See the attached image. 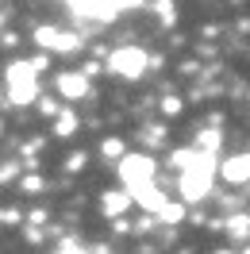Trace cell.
<instances>
[{
    "instance_id": "6da1fadb",
    "label": "cell",
    "mask_w": 250,
    "mask_h": 254,
    "mask_svg": "<svg viewBox=\"0 0 250 254\" xmlns=\"http://www.w3.org/2000/svg\"><path fill=\"white\" fill-rule=\"evenodd\" d=\"M212 177H216V158L196 150V162H192V166H185V170H181V177H177L181 200H185V204L204 200V196L212 192Z\"/></svg>"
},
{
    "instance_id": "7a4b0ae2",
    "label": "cell",
    "mask_w": 250,
    "mask_h": 254,
    "mask_svg": "<svg viewBox=\"0 0 250 254\" xmlns=\"http://www.w3.org/2000/svg\"><path fill=\"white\" fill-rule=\"evenodd\" d=\"M4 85H8V100L12 104H31L35 96H39V73H35L27 62H12L8 65V73H4Z\"/></svg>"
},
{
    "instance_id": "3957f363",
    "label": "cell",
    "mask_w": 250,
    "mask_h": 254,
    "mask_svg": "<svg viewBox=\"0 0 250 254\" xmlns=\"http://www.w3.org/2000/svg\"><path fill=\"white\" fill-rule=\"evenodd\" d=\"M154 170L158 166H154L150 154H124V158H120V181H124L127 192L150 185V181H154Z\"/></svg>"
},
{
    "instance_id": "277c9868",
    "label": "cell",
    "mask_w": 250,
    "mask_h": 254,
    "mask_svg": "<svg viewBox=\"0 0 250 254\" xmlns=\"http://www.w3.org/2000/svg\"><path fill=\"white\" fill-rule=\"evenodd\" d=\"M146 65H150V58H146L142 47H120V50H112V58H108V69L116 77H127V81L142 77Z\"/></svg>"
},
{
    "instance_id": "5b68a950",
    "label": "cell",
    "mask_w": 250,
    "mask_h": 254,
    "mask_svg": "<svg viewBox=\"0 0 250 254\" xmlns=\"http://www.w3.org/2000/svg\"><path fill=\"white\" fill-rule=\"evenodd\" d=\"M216 174L227 181V185H247L250 181V150H243V154H231V158L216 162Z\"/></svg>"
},
{
    "instance_id": "8992f818",
    "label": "cell",
    "mask_w": 250,
    "mask_h": 254,
    "mask_svg": "<svg viewBox=\"0 0 250 254\" xmlns=\"http://www.w3.org/2000/svg\"><path fill=\"white\" fill-rule=\"evenodd\" d=\"M58 93H62L65 100H81V96H89V77H85L81 69L58 73Z\"/></svg>"
},
{
    "instance_id": "52a82bcc",
    "label": "cell",
    "mask_w": 250,
    "mask_h": 254,
    "mask_svg": "<svg viewBox=\"0 0 250 254\" xmlns=\"http://www.w3.org/2000/svg\"><path fill=\"white\" fill-rule=\"evenodd\" d=\"M131 200H139V204L146 208V212H154V216H158V208L166 204L170 196H166V192H162V189L154 185V181H150V185H142V189H135V192H131Z\"/></svg>"
},
{
    "instance_id": "ba28073f",
    "label": "cell",
    "mask_w": 250,
    "mask_h": 254,
    "mask_svg": "<svg viewBox=\"0 0 250 254\" xmlns=\"http://www.w3.org/2000/svg\"><path fill=\"white\" fill-rule=\"evenodd\" d=\"M127 204H131V192L127 189H112V192H104V200H100L104 216H120V212H127Z\"/></svg>"
},
{
    "instance_id": "9c48e42d",
    "label": "cell",
    "mask_w": 250,
    "mask_h": 254,
    "mask_svg": "<svg viewBox=\"0 0 250 254\" xmlns=\"http://www.w3.org/2000/svg\"><path fill=\"white\" fill-rule=\"evenodd\" d=\"M58 35H62L58 27H50V23H43V27H35V43H39L43 50H54V47H58Z\"/></svg>"
},
{
    "instance_id": "30bf717a",
    "label": "cell",
    "mask_w": 250,
    "mask_h": 254,
    "mask_svg": "<svg viewBox=\"0 0 250 254\" xmlns=\"http://www.w3.org/2000/svg\"><path fill=\"white\" fill-rule=\"evenodd\" d=\"M158 220H162V223H181V220H185V204H177V200H166V204L158 208Z\"/></svg>"
},
{
    "instance_id": "8fae6325",
    "label": "cell",
    "mask_w": 250,
    "mask_h": 254,
    "mask_svg": "<svg viewBox=\"0 0 250 254\" xmlns=\"http://www.w3.org/2000/svg\"><path fill=\"white\" fill-rule=\"evenodd\" d=\"M73 131H77V116H73V112H62V116L54 120V135H58V139H69Z\"/></svg>"
},
{
    "instance_id": "7c38bea8",
    "label": "cell",
    "mask_w": 250,
    "mask_h": 254,
    "mask_svg": "<svg viewBox=\"0 0 250 254\" xmlns=\"http://www.w3.org/2000/svg\"><path fill=\"white\" fill-rule=\"evenodd\" d=\"M219 139H223L219 131H204L200 143H196V150H200V154H216V150H219Z\"/></svg>"
},
{
    "instance_id": "4fadbf2b",
    "label": "cell",
    "mask_w": 250,
    "mask_h": 254,
    "mask_svg": "<svg viewBox=\"0 0 250 254\" xmlns=\"http://www.w3.org/2000/svg\"><path fill=\"white\" fill-rule=\"evenodd\" d=\"M77 47H81L77 35H73V31H62V35H58V47H54V50H58V54H73Z\"/></svg>"
},
{
    "instance_id": "5bb4252c",
    "label": "cell",
    "mask_w": 250,
    "mask_h": 254,
    "mask_svg": "<svg viewBox=\"0 0 250 254\" xmlns=\"http://www.w3.org/2000/svg\"><path fill=\"white\" fill-rule=\"evenodd\" d=\"M104 158H124V139H104Z\"/></svg>"
},
{
    "instance_id": "9a60e30c",
    "label": "cell",
    "mask_w": 250,
    "mask_h": 254,
    "mask_svg": "<svg viewBox=\"0 0 250 254\" xmlns=\"http://www.w3.org/2000/svg\"><path fill=\"white\" fill-rule=\"evenodd\" d=\"M173 166H177V170H185V166H192V162H196V150H173Z\"/></svg>"
},
{
    "instance_id": "2e32d148",
    "label": "cell",
    "mask_w": 250,
    "mask_h": 254,
    "mask_svg": "<svg viewBox=\"0 0 250 254\" xmlns=\"http://www.w3.org/2000/svg\"><path fill=\"white\" fill-rule=\"evenodd\" d=\"M227 227H231V235H235V239H243V235L250 231V216H235Z\"/></svg>"
},
{
    "instance_id": "e0dca14e",
    "label": "cell",
    "mask_w": 250,
    "mask_h": 254,
    "mask_svg": "<svg viewBox=\"0 0 250 254\" xmlns=\"http://www.w3.org/2000/svg\"><path fill=\"white\" fill-rule=\"evenodd\" d=\"M19 189H23V192H39V189H43V177H23V181H19Z\"/></svg>"
},
{
    "instance_id": "ac0fdd59",
    "label": "cell",
    "mask_w": 250,
    "mask_h": 254,
    "mask_svg": "<svg viewBox=\"0 0 250 254\" xmlns=\"http://www.w3.org/2000/svg\"><path fill=\"white\" fill-rule=\"evenodd\" d=\"M85 162H89V154H69V162H65V170H85Z\"/></svg>"
},
{
    "instance_id": "d6986e66",
    "label": "cell",
    "mask_w": 250,
    "mask_h": 254,
    "mask_svg": "<svg viewBox=\"0 0 250 254\" xmlns=\"http://www.w3.org/2000/svg\"><path fill=\"white\" fill-rule=\"evenodd\" d=\"M158 16L166 19V23L173 19V4H170V0H158Z\"/></svg>"
},
{
    "instance_id": "ffe728a7",
    "label": "cell",
    "mask_w": 250,
    "mask_h": 254,
    "mask_svg": "<svg viewBox=\"0 0 250 254\" xmlns=\"http://www.w3.org/2000/svg\"><path fill=\"white\" fill-rule=\"evenodd\" d=\"M23 220V216H19L16 208H4V212H0V223H19Z\"/></svg>"
},
{
    "instance_id": "44dd1931",
    "label": "cell",
    "mask_w": 250,
    "mask_h": 254,
    "mask_svg": "<svg viewBox=\"0 0 250 254\" xmlns=\"http://www.w3.org/2000/svg\"><path fill=\"white\" fill-rule=\"evenodd\" d=\"M162 112H166V116H177V112H181V100H173V96H170V100L162 104Z\"/></svg>"
},
{
    "instance_id": "7402d4cb",
    "label": "cell",
    "mask_w": 250,
    "mask_h": 254,
    "mask_svg": "<svg viewBox=\"0 0 250 254\" xmlns=\"http://www.w3.org/2000/svg\"><path fill=\"white\" fill-rule=\"evenodd\" d=\"M43 116H58V104H54V100H43Z\"/></svg>"
},
{
    "instance_id": "603a6c76",
    "label": "cell",
    "mask_w": 250,
    "mask_h": 254,
    "mask_svg": "<svg viewBox=\"0 0 250 254\" xmlns=\"http://www.w3.org/2000/svg\"><path fill=\"white\" fill-rule=\"evenodd\" d=\"M58 254H85V251H77L73 243H65V247H62V251H58Z\"/></svg>"
},
{
    "instance_id": "cb8c5ba5",
    "label": "cell",
    "mask_w": 250,
    "mask_h": 254,
    "mask_svg": "<svg viewBox=\"0 0 250 254\" xmlns=\"http://www.w3.org/2000/svg\"><path fill=\"white\" fill-rule=\"evenodd\" d=\"M243 254H250V247H247V251H243Z\"/></svg>"
}]
</instances>
